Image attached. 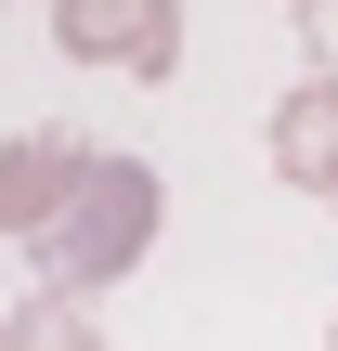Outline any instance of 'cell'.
Masks as SVG:
<instances>
[{"label":"cell","mask_w":338,"mask_h":351,"mask_svg":"<svg viewBox=\"0 0 338 351\" xmlns=\"http://www.w3.org/2000/svg\"><path fill=\"white\" fill-rule=\"evenodd\" d=\"M52 52H65V65H117V78L169 91V65H182V13H169V0H130V13H52Z\"/></svg>","instance_id":"cell-3"},{"label":"cell","mask_w":338,"mask_h":351,"mask_svg":"<svg viewBox=\"0 0 338 351\" xmlns=\"http://www.w3.org/2000/svg\"><path fill=\"white\" fill-rule=\"evenodd\" d=\"M156 221H169V182H156L143 156H91L78 208H65V221H52L26 261H39V287H52V300H104L117 274H143Z\"/></svg>","instance_id":"cell-1"},{"label":"cell","mask_w":338,"mask_h":351,"mask_svg":"<svg viewBox=\"0 0 338 351\" xmlns=\"http://www.w3.org/2000/svg\"><path fill=\"white\" fill-rule=\"evenodd\" d=\"M326 208H338V195H326Z\"/></svg>","instance_id":"cell-8"},{"label":"cell","mask_w":338,"mask_h":351,"mask_svg":"<svg viewBox=\"0 0 338 351\" xmlns=\"http://www.w3.org/2000/svg\"><path fill=\"white\" fill-rule=\"evenodd\" d=\"M261 156H274V182H300V195H338V91H326V78H300V91L274 104Z\"/></svg>","instance_id":"cell-4"},{"label":"cell","mask_w":338,"mask_h":351,"mask_svg":"<svg viewBox=\"0 0 338 351\" xmlns=\"http://www.w3.org/2000/svg\"><path fill=\"white\" fill-rule=\"evenodd\" d=\"M0 351H104V326H91V300H52V287H26V300L0 313Z\"/></svg>","instance_id":"cell-5"},{"label":"cell","mask_w":338,"mask_h":351,"mask_svg":"<svg viewBox=\"0 0 338 351\" xmlns=\"http://www.w3.org/2000/svg\"><path fill=\"white\" fill-rule=\"evenodd\" d=\"M91 156H104V143H78L65 117H52V130H13V143H0V247H39V234L78 208Z\"/></svg>","instance_id":"cell-2"},{"label":"cell","mask_w":338,"mask_h":351,"mask_svg":"<svg viewBox=\"0 0 338 351\" xmlns=\"http://www.w3.org/2000/svg\"><path fill=\"white\" fill-rule=\"evenodd\" d=\"M287 26H300V52H313V78H326V91H338V0H300Z\"/></svg>","instance_id":"cell-6"},{"label":"cell","mask_w":338,"mask_h":351,"mask_svg":"<svg viewBox=\"0 0 338 351\" xmlns=\"http://www.w3.org/2000/svg\"><path fill=\"white\" fill-rule=\"evenodd\" d=\"M326 351H338V313H326Z\"/></svg>","instance_id":"cell-7"}]
</instances>
